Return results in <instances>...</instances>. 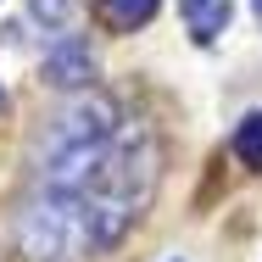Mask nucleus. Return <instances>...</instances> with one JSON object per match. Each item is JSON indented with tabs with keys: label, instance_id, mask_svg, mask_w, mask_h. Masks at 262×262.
Wrapping results in <instances>:
<instances>
[{
	"label": "nucleus",
	"instance_id": "1a4fd4ad",
	"mask_svg": "<svg viewBox=\"0 0 262 262\" xmlns=\"http://www.w3.org/2000/svg\"><path fill=\"white\" fill-rule=\"evenodd\" d=\"M0 106H6V95H0Z\"/></svg>",
	"mask_w": 262,
	"mask_h": 262
},
{
	"label": "nucleus",
	"instance_id": "39448f33",
	"mask_svg": "<svg viewBox=\"0 0 262 262\" xmlns=\"http://www.w3.org/2000/svg\"><path fill=\"white\" fill-rule=\"evenodd\" d=\"M157 6L162 0H95V17L106 28H117V34H134V28H145L157 17Z\"/></svg>",
	"mask_w": 262,
	"mask_h": 262
},
{
	"label": "nucleus",
	"instance_id": "20e7f679",
	"mask_svg": "<svg viewBox=\"0 0 262 262\" xmlns=\"http://www.w3.org/2000/svg\"><path fill=\"white\" fill-rule=\"evenodd\" d=\"M90 73H95V56H90V45H61V51L45 56V78H51V84H61V90L90 84Z\"/></svg>",
	"mask_w": 262,
	"mask_h": 262
},
{
	"label": "nucleus",
	"instance_id": "f257e3e1",
	"mask_svg": "<svg viewBox=\"0 0 262 262\" xmlns=\"http://www.w3.org/2000/svg\"><path fill=\"white\" fill-rule=\"evenodd\" d=\"M117 106L106 95H84L56 117L51 140H45V157H39V184L45 190H78L90 179V167L106 157V145L117 140Z\"/></svg>",
	"mask_w": 262,
	"mask_h": 262
},
{
	"label": "nucleus",
	"instance_id": "0eeeda50",
	"mask_svg": "<svg viewBox=\"0 0 262 262\" xmlns=\"http://www.w3.org/2000/svg\"><path fill=\"white\" fill-rule=\"evenodd\" d=\"M67 11H73V0H34V17L39 23H61Z\"/></svg>",
	"mask_w": 262,
	"mask_h": 262
},
{
	"label": "nucleus",
	"instance_id": "423d86ee",
	"mask_svg": "<svg viewBox=\"0 0 262 262\" xmlns=\"http://www.w3.org/2000/svg\"><path fill=\"white\" fill-rule=\"evenodd\" d=\"M234 157L246 167H262V112H251L240 128H234Z\"/></svg>",
	"mask_w": 262,
	"mask_h": 262
},
{
	"label": "nucleus",
	"instance_id": "6e6552de",
	"mask_svg": "<svg viewBox=\"0 0 262 262\" xmlns=\"http://www.w3.org/2000/svg\"><path fill=\"white\" fill-rule=\"evenodd\" d=\"M251 6H257V17H262V0H251Z\"/></svg>",
	"mask_w": 262,
	"mask_h": 262
},
{
	"label": "nucleus",
	"instance_id": "7ed1b4c3",
	"mask_svg": "<svg viewBox=\"0 0 262 262\" xmlns=\"http://www.w3.org/2000/svg\"><path fill=\"white\" fill-rule=\"evenodd\" d=\"M179 11H184V28H190V39H195V45H212V39L229 28V17H234V0H179Z\"/></svg>",
	"mask_w": 262,
	"mask_h": 262
},
{
	"label": "nucleus",
	"instance_id": "f03ea898",
	"mask_svg": "<svg viewBox=\"0 0 262 262\" xmlns=\"http://www.w3.org/2000/svg\"><path fill=\"white\" fill-rule=\"evenodd\" d=\"M17 240H23V257L39 262H73L90 257V223H84V207L73 190H45L23 207V223H17Z\"/></svg>",
	"mask_w": 262,
	"mask_h": 262
}]
</instances>
